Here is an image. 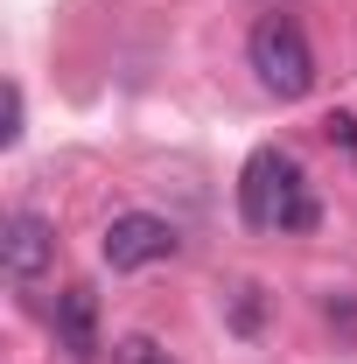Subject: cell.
<instances>
[{
    "label": "cell",
    "instance_id": "1",
    "mask_svg": "<svg viewBox=\"0 0 357 364\" xmlns=\"http://www.w3.org/2000/svg\"><path fill=\"white\" fill-rule=\"evenodd\" d=\"M238 210L252 231H309L315 225V196H309V176L294 154L280 147H260L238 176Z\"/></svg>",
    "mask_w": 357,
    "mask_h": 364
},
{
    "label": "cell",
    "instance_id": "2",
    "mask_svg": "<svg viewBox=\"0 0 357 364\" xmlns=\"http://www.w3.org/2000/svg\"><path fill=\"white\" fill-rule=\"evenodd\" d=\"M245 56H252V70L273 98H309L315 91V49L294 14H260L252 36H245Z\"/></svg>",
    "mask_w": 357,
    "mask_h": 364
},
{
    "label": "cell",
    "instance_id": "3",
    "mask_svg": "<svg viewBox=\"0 0 357 364\" xmlns=\"http://www.w3.org/2000/svg\"><path fill=\"white\" fill-rule=\"evenodd\" d=\"M176 245H182L176 225L154 218V210H119L105 225V238H98V252H105L112 273H140V267H154V259H176Z\"/></svg>",
    "mask_w": 357,
    "mask_h": 364
},
{
    "label": "cell",
    "instance_id": "4",
    "mask_svg": "<svg viewBox=\"0 0 357 364\" xmlns=\"http://www.w3.org/2000/svg\"><path fill=\"white\" fill-rule=\"evenodd\" d=\"M49 259H56V225H49L43 210H14L7 218V280L28 287Z\"/></svg>",
    "mask_w": 357,
    "mask_h": 364
},
{
    "label": "cell",
    "instance_id": "5",
    "mask_svg": "<svg viewBox=\"0 0 357 364\" xmlns=\"http://www.w3.org/2000/svg\"><path fill=\"white\" fill-rule=\"evenodd\" d=\"M56 343L78 364H91L105 350V343H98V294H91V287H63V294H56Z\"/></svg>",
    "mask_w": 357,
    "mask_h": 364
},
{
    "label": "cell",
    "instance_id": "6",
    "mask_svg": "<svg viewBox=\"0 0 357 364\" xmlns=\"http://www.w3.org/2000/svg\"><path fill=\"white\" fill-rule=\"evenodd\" d=\"M112 364H176V358H169L154 336H119V343H112Z\"/></svg>",
    "mask_w": 357,
    "mask_h": 364
},
{
    "label": "cell",
    "instance_id": "7",
    "mask_svg": "<svg viewBox=\"0 0 357 364\" xmlns=\"http://www.w3.org/2000/svg\"><path fill=\"white\" fill-rule=\"evenodd\" d=\"M231 329H238V336H252V329H260V287H252V280H245V287H231Z\"/></svg>",
    "mask_w": 357,
    "mask_h": 364
},
{
    "label": "cell",
    "instance_id": "8",
    "mask_svg": "<svg viewBox=\"0 0 357 364\" xmlns=\"http://www.w3.org/2000/svg\"><path fill=\"white\" fill-rule=\"evenodd\" d=\"M322 134L343 140V147H357V119H351V112H329V119H322Z\"/></svg>",
    "mask_w": 357,
    "mask_h": 364
},
{
    "label": "cell",
    "instance_id": "9",
    "mask_svg": "<svg viewBox=\"0 0 357 364\" xmlns=\"http://www.w3.org/2000/svg\"><path fill=\"white\" fill-rule=\"evenodd\" d=\"M0 140H7V147L21 140V91H14V85H7V127H0Z\"/></svg>",
    "mask_w": 357,
    "mask_h": 364
}]
</instances>
